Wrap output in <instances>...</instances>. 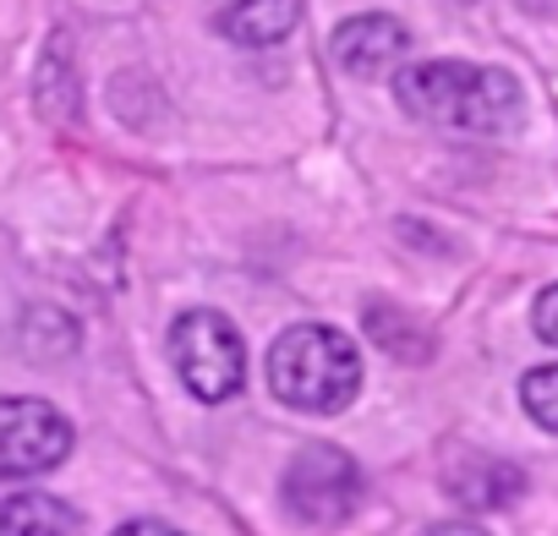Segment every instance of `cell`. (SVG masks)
Returning a JSON list of instances; mask_svg holds the SVG:
<instances>
[{
  "label": "cell",
  "instance_id": "1",
  "mask_svg": "<svg viewBox=\"0 0 558 536\" xmlns=\"http://www.w3.org/2000/svg\"><path fill=\"white\" fill-rule=\"evenodd\" d=\"M400 105L444 132L498 137L520 121V88L509 72L471 66V61H422L400 77Z\"/></svg>",
  "mask_w": 558,
  "mask_h": 536
},
{
  "label": "cell",
  "instance_id": "2",
  "mask_svg": "<svg viewBox=\"0 0 558 536\" xmlns=\"http://www.w3.org/2000/svg\"><path fill=\"white\" fill-rule=\"evenodd\" d=\"M268 389L296 411L335 416L362 389V351L329 324L286 329L268 351Z\"/></svg>",
  "mask_w": 558,
  "mask_h": 536
},
{
  "label": "cell",
  "instance_id": "3",
  "mask_svg": "<svg viewBox=\"0 0 558 536\" xmlns=\"http://www.w3.org/2000/svg\"><path fill=\"white\" fill-rule=\"evenodd\" d=\"M170 356H175V373L181 383L197 394V400H230L246 378V345L235 334V324L225 313H181L175 329H170Z\"/></svg>",
  "mask_w": 558,
  "mask_h": 536
},
{
  "label": "cell",
  "instance_id": "4",
  "mask_svg": "<svg viewBox=\"0 0 558 536\" xmlns=\"http://www.w3.org/2000/svg\"><path fill=\"white\" fill-rule=\"evenodd\" d=\"M362 503V465L335 443H307L286 465V509L302 525H340Z\"/></svg>",
  "mask_w": 558,
  "mask_h": 536
},
{
  "label": "cell",
  "instance_id": "5",
  "mask_svg": "<svg viewBox=\"0 0 558 536\" xmlns=\"http://www.w3.org/2000/svg\"><path fill=\"white\" fill-rule=\"evenodd\" d=\"M72 454V422L45 400H0V482L56 471Z\"/></svg>",
  "mask_w": 558,
  "mask_h": 536
},
{
  "label": "cell",
  "instance_id": "6",
  "mask_svg": "<svg viewBox=\"0 0 558 536\" xmlns=\"http://www.w3.org/2000/svg\"><path fill=\"white\" fill-rule=\"evenodd\" d=\"M405 50H411V34H405L395 17H351V23L335 34V61H340L351 77H384Z\"/></svg>",
  "mask_w": 558,
  "mask_h": 536
},
{
  "label": "cell",
  "instance_id": "7",
  "mask_svg": "<svg viewBox=\"0 0 558 536\" xmlns=\"http://www.w3.org/2000/svg\"><path fill=\"white\" fill-rule=\"evenodd\" d=\"M302 23V0H225L214 12V28L230 45H279Z\"/></svg>",
  "mask_w": 558,
  "mask_h": 536
},
{
  "label": "cell",
  "instance_id": "8",
  "mask_svg": "<svg viewBox=\"0 0 558 536\" xmlns=\"http://www.w3.org/2000/svg\"><path fill=\"white\" fill-rule=\"evenodd\" d=\"M520 487H525L520 465L493 460V454H465V460L449 471V492H454L460 503H471V509H504V503L520 498Z\"/></svg>",
  "mask_w": 558,
  "mask_h": 536
},
{
  "label": "cell",
  "instance_id": "9",
  "mask_svg": "<svg viewBox=\"0 0 558 536\" xmlns=\"http://www.w3.org/2000/svg\"><path fill=\"white\" fill-rule=\"evenodd\" d=\"M0 536H83V520L50 492H17L0 498Z\"/></svg>",
  "mask_w": 558,
  "mask_h": 536
},
{
  "label": "cell",
  "instance_id": "10",
  "mask_svg": "<svg viewBox=\"0 0 558 536\" xmlns=\"http://www.w3.org/2000/svg\"><path fill=\"white\" fill-rule=\"evenodd\" d=\"M520 400H525L531 422H542L547 433H558V367H536V373H525Z\"/></svg>",
  "mask_w": 558,
  "mask_h": 536
},
{
  "label": "cell",
  "instance_id": "11",
  "mask_svg": "<svg viewBox=\"0 0 558 536\" xmlns=\"http://www.w3.org/2000/svg\"><path fill=\"white\" fill-rule=\"evenodd\" d=\"M367 329H373V340H378V345H389V351H395V356H405V362H411V356H427V345L405 329V318H400L395 307H389V313H384V307H373V313H367Z\"/></svg>",
  "mask_w": 558,
  "mask_h": 536
},
{
  "label": "cell",
  "instance_id": "12",
  "mask_svg": "<svg viewBox=\"0 0 558 536\" xmlns=\"http://www.w3.org/2000/svg\"><path fill=\"white\" fill-rule=\"evenodd\" d=\"M531 324H536V334H542L547 345H558V285H547V291L536 296V313H531Z\"/></svg>",
  "mask_w": 558,
  "mask_h": 536
},
{
  "label": "cell",
  "instance_id": "13",
  "mask_svg": "<svg viewBox=\"0 0 558 536\" xmlns=\"http://www.w3.org/2000/svg\"><path fill=\"white\" fill-rule=\"evenodd\" d=\"M116 536H181V531L165 525V520H132V525H121Z\"/></svg>",
  "mask_w": 558,
  "mask_h": 536
},
{
  "label": "cell",
  "instance_id": "14",
  "mask_svg": "<svg viewBox=\"0 0 558 536\" xmlns=\"http://www.w3.org/2000/svg\"><path fill=\"white\" fill-rule=\"evenodd\" d=\"M427 536H487L482 525H433Z\"/></svg>",
  "mask_w": 558,
  "mask_h": 536
}]
</instances>
